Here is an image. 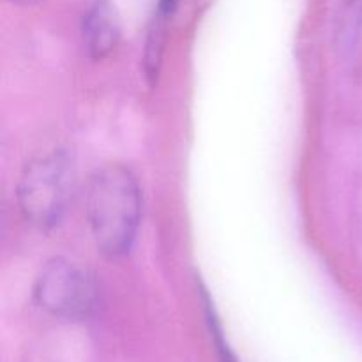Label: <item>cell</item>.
<instances>
[{
	"mask_svg": "<svg viewBox=\"0 0 362 362\" xmlns=\"http://www.w3.org/2000/svg\"><path fill=\"white\" fill-rule=\"evenodd\" d=\"M35 300L53 317L81 320L94 311L95 286L87 272L55 258L42 267L34 288Z\"/></svg>",
	"mask_w": 362,
	"mask_h": 362,
	"instance_id": "cell-3",
	"label": "cell"
},
{
	"mask_svg": "<svg viewBox=\"0 0 362 362\" xmlns=\"http://www.w3.org/2000/svg\"><path fill=\"white\" fill-rule=\"evenodd\" d=\"M140 214V187L129 170L112 165L92 177L87 193V218L103 255L117 258L131 250Z\"/></svg>",
	"mask_w": 362,
	"mask_h": 362,
	"instance_id": "cell-1",
	"label": "cell"
},
{
	"mask_svg": "<svg viewBox=\"0 0 362 362\" xmlns=\"http://www.w3.org/2000/svg\"><path fill=\"white\" fill-rule=\"evenodd\" d=\"M14 2H20V4H34L37 0H14Z\"/></svg>",
	"mask_w": 362,
	"mask_h": 362,
	"instance_id": "cell-7",
	"label": "cell"
},
{
	"mask_svg": "<svg viewBox=\"0 0 362 362\" xmlns=\"http://www.w3.org/2000/svg\"><path fill=\"white\" fill-rule=\"evenodd\" d=\"M214 334H216V341H218V349H219V356H221V362H237L235 357L232 356L230 349L226 346V343L223 341L221 332H219L218 327H214Z\"/></svg>",
	"mask_w": 362,
	"mask_h": 362,
	"instance_id": "cell-5",
	"label": "cell"
},
{
	"mask_svg": "<svg viewBox=\"0 0 362 362\" xmlns=\"http://www.w3.org/2000/svg\"><path fill=\"white\" fill-rule=\"evenodd\" d=\"M74 189V170L60 152L45 156L25 170L18 186L21 212L32 225L52 228L66 214Z\"/></svg>",
	"mask_w": 362,
	"mask_h": 362,
	"instance_id": "cell-2",
	"label": "cell"
},
{
	"mask_svg": "<svg viewBox=\"0 0 362 362\" xmlns=\"http://www.w3.org/2000/svg\"><path fill=\"white\" fill-rule=\"evenodd\" d=\"M175 6H177V0H161V2H159L161 13H165V14L172 13V11L175 9Z\"/></svg>",
	"mask_w": 362,
	"mask_h": 362,
	"instance_id": "cell-6",
	"label": "cell"
},
{
	"mask_svg": "<svg viewBox=\"0 0 362 362\" xmlns=\"http://www.w3.org/2000/svg\"><path fill=\"white\" fill-rule=\"evenodd\" d=\"M83 37L88 53L94 59H103L112 53L119 41V23L112 7L106 4H98L87 14L83 23Z\"/></svg>",
	"mask_w": 362,
	"mask_h": 362,
	"instance_id": "cell-4",
	"label": "cell"
}]
</instances>
